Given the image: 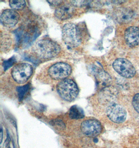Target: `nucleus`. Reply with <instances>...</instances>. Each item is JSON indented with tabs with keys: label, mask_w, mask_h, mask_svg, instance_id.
Instances as JSON below:
<instances>
[{
	"label": "nucleus",
	"mask_w": 139,
	"mask_h": 148,
	"mask_svg": "<svg viewBox=\"0 0 139 148\" xmlns=\"http://www.w3.org/2000/svg\"><path fill=\"white\" fill-rule=\"evenodd\" d=\"M29 87H30L29 84L23 85V86L17 87L16 89H17V92L18 93L19 99L20 101H21L23 99V98L25 97V95L28 91Z\"/></svg>",
	"instance_id": "15"
},
{
	"label": "nucleus",
	"mask_w": 139,
	"mask_h": 148,
	"mask_svg": "<svg viewBox=\"0 0 139 148\" xmlns=\"http://www.w3.org/2000/svg\"><path fill=\"white\" fill-rule=\"evenodd\" d=\"M11 39L9 36L8 35H4L3 36L1 34V49L2 50L4 49L5 51L6 49H9L10 45H11Z\"/></svg>",
	"instance_id": "16"
},
{
	"label": "nucleus",
	"mask_w": 139,
	"mask_h": 148,
	"mask_svg": "<svg viewBox=\"0 0 139 148\" xmlns=\"http://www.w3.org/2000/svg\"><path fill=\"white\" fill-rule=\"evenodd\" d=\"M33 73V68L30 64L21 63L13 67L11 74L13 79L18 84L25 83Z\"/></svg>",
	"instance_id": "4"
},
{
	"label": "nucleus",
	"mask_w": 139,
	"mask_h": 148,
	"mask_svg": "<svg viewBox=\"0 0 139 148\" xmlns=\"http://www.w3.org/2000/svg\"><path fill=\"white\" fill-rule=\"evenodd\" d=\"M85 34L83 27L75 23L65 25L62 30V38L68 47L74 48L80 45Z\"/></svg>",
	"instance_id": "1"
},
{
	"label": "nucleus",
	"mask_w": 139,
	"mask_h": 148,
	"mask_svg": "<svg viewBox=\"0 0 139 148\" xmlns=\"http://www.w3.org/2000/svg\"><path fill=\"white\" fill-rule=\"evenodd\" d=\"M88 1H71L70 3L75 7H83L88 4Z\"/></svg>",
	"instance_id": "19"
},
{
	"label": "nucleus",
	"mask_w": 139,
	"mask_h": 148,
	"mask_svg": "<svg viewBox=\"0 0 139 148\" xmlns=\"http://www.w3.org/2000/svg\"><path fill=\"white\" fill-rule=\"evenodd\" d=\"M114 69L121 77L132 78L136 71L133 64L126 59L118 58L115 60L113 64Z\"/></svg>",
	"instance_id": "6"
},
{
	"label": "nucleus",
	"mask_w": 139,
	"mask_h": 148,
	"mask_svg": "<svg viewBox=\"0 0 139 148\" xmlns=\"http://www.w3.org/2000/svg\"><path fill=\"white\" fill-rule=\"evenodd\" d=\"M113 16L118 23H128L133 19L134 13L131 8H119L114 12Z\"/></svg>",
	"instance_id": "10"
},
{
	"label": "nucleus",
	"mask_w": 139,
	"mask_h": 148,
	"mask_svg": "<svg viewBox=\"0 0 139 148\" xmlns=\"http://www.w3.org/2000/svg\"><path fill=\"white\" fill-rule=\"evenodd\" d=\"M56 89L59 96L68 102L74 100L79 94L77 85L72 79L62 80L57 85Z\"/></svg>",
	"instance_id": "3"
},
{
	"label": "nucleus",
	"mask_w": 139,
	"mask_h": 148,
	"mask_svg": "<svg viewBox=\"0 0 139 148\" xmlns=\"http://www.w3.org/2000/svg\"><path fill=\"white\" fill-rule=\"evenodd\" d=\"M81 130L85 135L90 137H95L102 131L100 122L95 119L84 121L81 124Z\"/></svg>",
	"instance_id": "8"
},
{
	"label": "nucleus",
	"mask_w": 139,
	"mask_h": 148,
	"mask_svg": "<svg viewBox=\"0 0 139 148\" xmlns=\"http://www.w3.org/2000/svg\"><path fill=\"white\" fill-rule=\"evenodd\" d=\"M125 38L127 44L130 47L139 45V27H130L125 32Z\"/></svg>",
	"instance_id": "12"
},
{
	"label": "nucleus",
	"mask_w": 139,
	"mask_h": 148,
	"mask_svg": "<svg viewBox=\"0 0 139 148\" xmlns=\"http://www.w3.org/2000/svg\"><path fill=\"white\" fill-rule=\"evenodd\" d=\"M106 113L109 119L116 123H122L126 120V111L120 105L116 103L109 105L107 108Z\"/></svg>",
	"instance_id": "7"
},
{
	"label": "nucleus",
	"mask_w": 139,
	"mask_h": 148,
	"mask_svg": "<svg viewBox=\"0 0 139 148\" xmlns=\"http://www.w3.org/2000/svg\"><path fill=\"white\" fill-rule=\"evenodd\" d=\"M132 103L134 109L139 113V93L134 95Z\"/></svg>",
	"instance_id": "18"
},
{
	"label": "nucleus",
	"mask_w": 139,
	"mask_h": 148,
	"mask_svg": "<svg viewBox=\"0 0 139 148\" xmlns=\"http://www.w3.org/2000/svg\"><path fill=\"white\" fill-rule=\"evenodd\" d=\"M16 61L15 57H12L9 59L7 60H5L3 61V65L4 66V71L7 70L8 69H9L11 66H13V64H14Z\"/></svg>",
	"instance_id": "17"
},
{
	"label": "nucleus",
	"mask_w": 139,
	"mask_h": 148,
	"mask_svg": "<svg viewBox=\"0 0 139 148\" xmlns=\"http://www.w3.org/2000/svg\"><path fill=\"white\" fill-rule=\"evenodd\" d=\"M83 111L77 106H73L70 109L69 116L71 119L79 120L84 117Z\"/></svg>",
	"instance_id": "13"
},
{
	"label": "nucleus",
	"mask_w": 139,
	"mask_h": 148,
	"mask_svg": "<svg viewBox=\"0 0 139 148\" xmlns=\"http://www.w3.org/2000/svg\"><path fill=\"white\" fill-rule=\"evenodd\" d=\"M19 18V14L16 11L13 9H8L4 10L2 13L1 22L5 27L12 28L17 24Z\"/></svg>",
	"instance_id": "9"
},
{
	"label": "nucleus",
	"mask_w": 139,
	"mask_h": 148,
	"mask_svg": "<svg viewBox=\"0 0 139 148\" xmlns=\"http://www.w3.org/2000/svg\"><path fill=\"white\" fill-rule=\"evenodd\" d=\"M49 4H50L53 6H56L58 7L60 5H62L63 3V1H47Z\"/></svg>",
	"instance_id": "20"
},
{
	"label": "nucleus",
	"mask_w": 139,
	"mask_h": 148,
	"mask_svg": "<svg viewBox=\"0 0 139 148\" xmlns=\"http://www.w3.org/2000/svg\"><path fill=\"white\" fill-rule=\"evenodd\" d=\"M9 3L10 8L14 10H23L26 6V1L23 0H10Z\"/></svg>",
	"instance_id": "14"
},
{
	"label": "nucleus",
	"mask_w": 139,
	"mask_h": 148,
	"mask_svg": "<svg viewBox=\"0 0 139 148\" xmlns=\"http://www.w3.org/2000/svg\"><path fill=\"white\" fill-rule=\"evenodd\" d=\"M75 8L71 3L62 4L56 9L55 16L60 20H66L70 19L75 14Z\"/></svg>",
	"instance_id": "11"
},
{
	"label": "nucleus",
	"mask_w": 139,
	"mask_h": 148,
	"mask_svg": "<svg viewBox=\"0 0 139 148\" xmlns=\"http://www.w3.org/2000/svg\"><path fill=\"white\" fill-rule=\"evenodd\" d=\"M3 139V130L2 128H1V143H2V142Z\"/></svg>",
	"instance_id": "21"
},
{
	"label": "nucleus",
	"mask_w": 139,
	"mask_h": 148,
	"mask_svg": "<svg viewBox=\"0 0 139 148\" xmlns=\"http://www.w3.org/2000/svg\"><path fill=\"white\" fill-rule=\"evenodd\" d=\"M34 53L40 58L51 59L56 56L61 51V46L50 39H42L34 46Z\"/></svg>",
	"instance_id": "2"
},
{
	"label": "nucleus",
	"mask_w": 139,
	"mask_h": 148,
	"mask_svg": "<svg viewBox=\"0 0 139 148\" xmlns=\"http://www.w3.org/2000/svg\"><path fill=\"white\" fill-rule=\"evenodd\" d=\"M72 71V67L65 62H58L52 66L49 70L50 77L55 80L66 79Z\"/></svg>",
	"instance_id": "5"
}]
</instances>
